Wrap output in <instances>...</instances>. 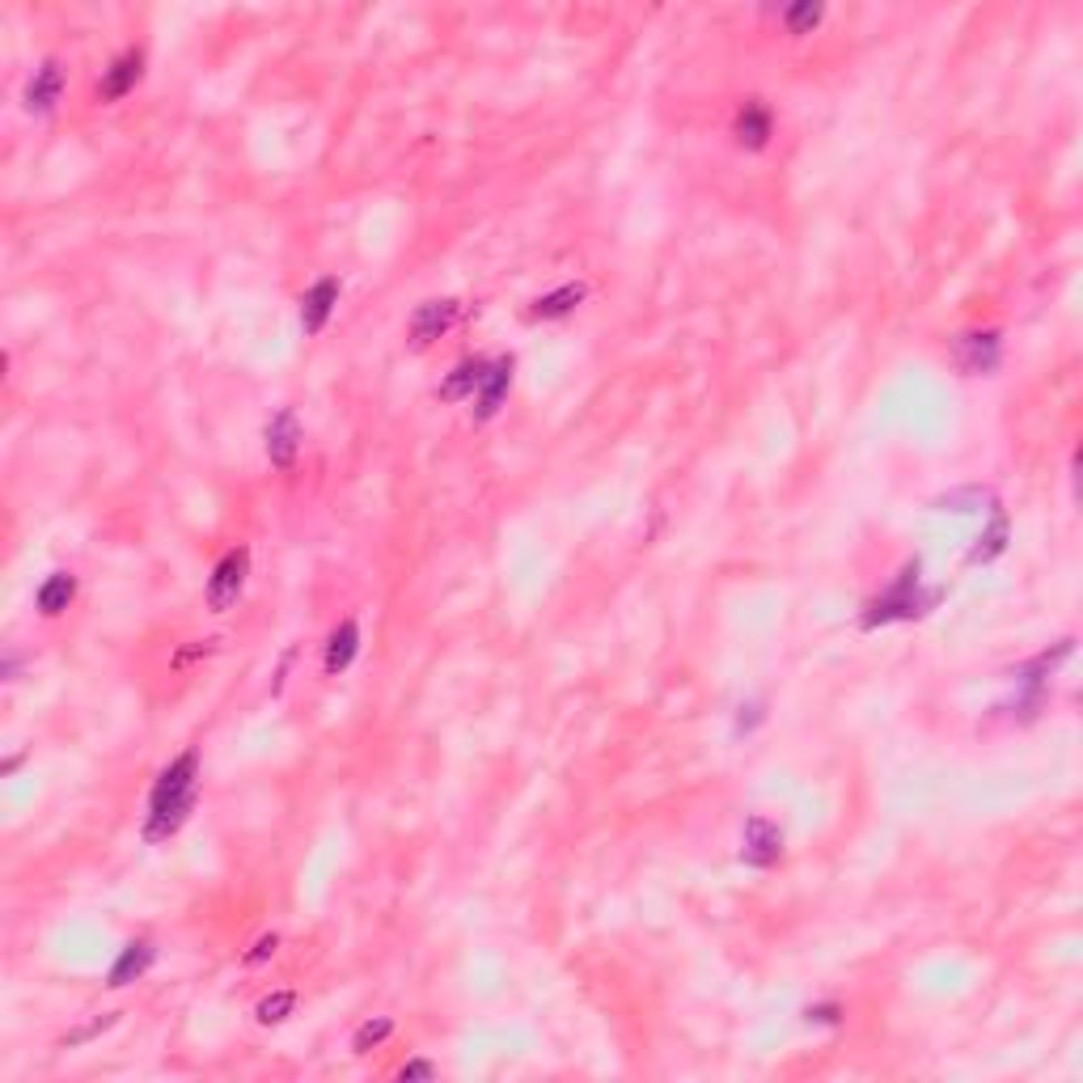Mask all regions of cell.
I'll return each mask as SVG.
<instances>
[{"instance_id":"cell-1","label":"cell","mask_w":1083,"mask_h":1083,"mask_svg":"<svg viewBox=\"0 0 1083 1083\" xmlns=\"http://www.w3.org/2000/svg\"><path fill=\"white\" fill-rule=\"evenodd\" d=\"M199 796V754L187 749L165 766L149 792V813H144V842H165L187 826Z\"/></svg>"},{"instance_id":"cell-2","label":"cell","mask_w":1083,"mask_h":1083,"mask_svg":"<svg viewBox=\"0 0 1083 1083\" xmlns=\"http://www.w3.org/2000/svg\"><path fill=\"white\" fill-rule=\"evenodd\" d=\"M944 597V589H923V563L910 559L889 589L867 602L863 609V631H876V627H889V622H910V618H923L927 609H935V602Z\"/></svg>"},{"instance_id":"cell-3","label":"cell","mask_w":1083,"mask_h":1083,"mask_svg":"<svg viewBox=\"0 0 1083 1083\" xmlns=\"http://www.w3.org/2000/svg\"><path fill=\"white\" fill-rule=\"evenodd\" d=\"M246 575H251V550L246 546H233L221 563L208 575V609L224 614L229 606H237L242 589H246Z\"/></svg>"},{"instance_id":"cell-4","label":"cell","mask_w":1083,"mask_h":1083,"mask_svg":"<svg viewBox=\"0 0 1083 1083\" xmlns=\"http://www.w3.org/2000/svg\"><path fill=\"white\" fill-rule=\"evenodd\" d=\"M741 860H745V867H758V872L775 867L783 860V829L770 817H749L741 829Z\"/></svg>"},{"instance_id":"cell-5","label":"cell","mask_w":1083,"mask_h":1083,"mask_svg":"<svg viewBox=\"0 0 1083 1083\" xmlns=\"http://www.w3.org/2000/svg\"><path fill=\"white\" fill-rule=\"evenodd\" d=\"M263 449H267V462H271L276 470H288V466L296 462V453H301V423H296V415L288 411V407L267 419V428H263Z\"/></svg>"},{"instance_id":"cell-6","label":"cell","mask_w":1083,"mask_h":1083,"mask_svg":"<svg viewBox=\"0 0 1083 1083\" xmlns=\"http://www.w3.org/2000/svg\"><path fill=\"white\" fill-rule=\"evenodd\" d=\"M512 369H516V360H512V356H500V360H491V364H487L482 385H478V398H475V419L478 423L496 419V411L504 407L509 385H512Z\"/></svg>"},{"instance_id":"cell-7","label":"cell","mask_w":1083,"mask_h":1083,"mask_svg":"<svg viewBox=\"0 0 1083 1083\" xmlns=\"http://www.w3.org/2000/svg\"><path fill=\"white\" fill-rule=\"evenodd\" d=\"M144 77V51L140 47H131L124 56H115L110 68L102 72V81H97V97L102 102H119V97H128L136 90V81Z\"/></svg>"},{"instance_id":"cell-8","label":"cell","mask_w":1083,"mask_h":1083,"mask_svg":"<svg viewBox=\"0 0 1083 1083\" xmlns=\"http://www.w3.org/2000/svg\"><path fill=\"white\" fill-rule=\"evenodd\" d=\"M60 97H65V68L56 60H43L26 81V110L31 115H51Z\"/></svg>"},{"instance_id":"cell-9","label":"cell","mask_w":1083,"mask_h":1083,"mask_svg":"<svg viewBox=\"0 0 1083 1083\" xmlns=\"http://www.w3.org/2000/svg\"><path fill=\"white\" fill-rule=\"evenodd\" d=\"M153 956L158 948L149 944V940H131L119 948V956L110 960V969H106V987H128V982H140L144 974H149V965H153Z\"/></svg>"},{"instance_id":"cell-10","label":"cell","mask_w":1083,"mask_h":1083,"mask_svg":"<svg viewBox=\"0 0 1083 1083\" xmlns=\"http://www.w3.org/2000/svg\"><path fill=\"white\" fill-rule=\"evenodd\" d=\"M453 322H457V301H423V305L415 310V318H411L415 348L436 343L441 335H449V326H453Z\"/></svg>"},{"instance_id":"cell-11","label":"cell","mask_w":1083,"mask_h":1083,"mask_svg":"<svg viewBox=\"0 0 1083 1083\" xmlns=\"http://www.w3.org/2000/svg\"><path fill=\"white\" fill-rule=\"evenodd\" d=\"M1003 356V339L999 330H974L960 339V369L965 373H994Z\"/></svg>"},{"instance_id":"cell-12","label":"cell","mask_w":1083,"mask_h":1083,"mask_svg":"<svg viewBox=\"0 0 1083 1083\" xmlns=\"http://www.w3.org/2000/svg\"><path fill=\"white\" fill-rule=\"evenodd\" d=\"M335 305H339V280L326 276V280H318V284L301 296V330L305 335H318L322 326L330 322V314H335Z\"/></svg>"},{"instance_id":"cell-13","label":"cell","mask_w":1083,"mask_h":1083,"mask_svg":"<svg viewBox=\"0 0 1083 1083\" xmlns=\"http://www.w3.org/2000/svg\"><path fill=\"white\" fill-rule=\"evenodd\" d=\"M733 131H736V144H741V149L758 153V149H766V140H770V110H766L758 97H749V102L736 110Z\"/></svg>"},{"instance_id":"cell-14","label":"cell","mask_w":1083,"mask_h":1083,"mask_svg":"<svg viewBox=\"0 0 1083 1083\" xmlns=\"http://www.w3.org/2000/svg\"><path fill=\"white\" fill-rule=\"evenodd\" d=\"M1008 538H1012V525H1008V512L999 509V504H990V525L978 534V542L969 546V563H990V559H999L1003 550H1008Z\"/></svg>"},{"instance_id":"cell-15","label":"cell","mask_w":1083,"mask_h":1083,"mask_svg":"<svg viewBox=\"0 0 1083 1083\" xmlns=\"http://www.w3.org/2000/svg\"><path fill=\"white\" fill-rule=\"evenodd\" d=\"M482 373H487V360H478V356H466V360H457L453 364V373H449L445 382H441V398L445 403H462V398H475L478 385H482Z\"/></svg>"},{"instance_id":"cell-16","label":"cell","mask_w":1083,"mask_h":1083,"mask_svg":"<svg viewBox=\"0 0 1083 1083\" xmlns=\"http://www.w3.org/2000/svg\"><path fill=\"white\" fill-rule=\"evenodd\" d=\"M72 597H77V575L72 572H51L43 584H38L34 606H38V614L56 618V614H65V609L72 606Z\"/></svg>"},{"instance_id":"cell-17","label":"cell","mask_w":1083,"mask_h":1083,"mask_svg":"<svg viewBox=\"0 0 1083 1083\" xmlns=\"http://www.w3.org/2000/svg\"><path fill=\"white\" fill-rule=\"evenodd\" d=\"M356 652H360V627L348 618V622H339V627L330 631V639H326V673L339 677V673L356 661Z\"/></svg>"},{"instance_id":"cell-18","label":"cell","mask_w":1083,"mask_h":1083,"mask_svg":"<svg viewBox=\"0 0 1083 1083\" xmlns=\"http://www.w3.org/2000/svg\"><path fill=\"white\" fill-rule=\"evenodd\" d=\"M584 296H589V288L584 284H563V288H555V292H546V296H538L529 314H534V318H568Z\"/></svg>"},{"instance_id":"cell-19","label":"cell","mask_w":1083,"mask_h":1083,"mask_svg":"<svg viewBox=\"0 0 1083 1083\" xmlns=\"http://www.w3.org/2000/svg\"><path fill=\"white\" fill-rule=\"evenodd\" d=\"M822 18H826V4H817V0H800V4H788V9H783V26H788V34H813L822 26Z\"/></svg>"},{"instance_id":"cell-20","label":"cell","mask_w":1083,"mask_h":1083,"mask_svg":"<svg viewBox=\"0 0 1083 1083\" xmlns=\"http://www.w3.org/2000/svg\"><path fill=\"white\" fill-rule=\"evenodd\" d=\"M982 504H994V496H990L987 487H960V491H948V496L935 500L940 512H974L982 509Z\"/></svg>"},{"instance_id":"cell-21","label":"cell","mask_w":1083,"mask_h":1083,"mask_svg":"<svg viewBox=\"0 0 1083 1083\" xmlns=\"http://www.w3.org/2000/svg\"><path fill=\"white\" fill-rule=\"evenodd\" d=\"M292 1012H296V990H276L255 1008L258 1024H284Z\"/></svg>"},{"instance_id":"cell-22","label":"cell","mask_w":1083,"mask_h":1083,"mask_svg":"<svg viewBox=\"0 0 1083 1083\" xmlns=\"http://www.w3.org/2000/svg\"><path fill=\"white\" fill-rule=\"evenodd\" d=\"M389 1033H394V1020H389V1016L364 1020V1024L356 1028V1037H351V1050H356V1053H369L373 1046H382Z\"/></svg>"},{"instance_id":"cell-23","label":"cell","mask_w":1083,"mask_h":1083,"mask_svg":"<svg viewBox=\"0 0 1083 1083\" xmlns=\"http://www.w3.org/2000/svg\"><path fill=\"white\" fill-rule=\"evenodd\" d=\"M276 948H280V935H276V931H267V935H258V940H255V948L246 953V965H263V960H271V956H276Z\"/></svg>"},{"instance_id":"cell-24","label":"cell","mask_w":1083,"mask_h":1083,"mask_svg":"<svg viewBox=\"0 0 1083 1083\" xmlns=\"http://www.w3.org/2000/svg\"><path fill=\"white\" fill-rule=\"evenodd\" d=\"M398 1080L403 1083H411V1080H436V1067L428 1062V1058H411L403 1071H398Z\"/></svg>"},{"instance_id":"cell-25","label":"cell","mask_w":1083,"mask_h":1083,"mask_svg":"<svg viewBox=\"0 0 1083 1083\" xmlns=\"http://www.w3.org/2000/svg\"><path fill=\"white\" fill-rule=\"evenodd\" d=\"M115 1024V1016H97L94 1024H85V1028H77V1033H68L65 1037V1046H81V1041H90V1037H97L102 1028H110Z\"/></svg>"},{"instance_id":"cell-26","label":"cell","mask_w":1083,"mask_h":1083,"mask_svg":"<svg viewBox=\"0 0 1083 1083\" xmlns=\"http://www.w3.org/2000/svg\"><path fill=\"white\" fill-rule=\"evenodd\" d=\"M758 724H762V702H745L736 715V733H754Z\"/></svg>"},{"instance_id":"cell-27","label":"cell","mask_w":1083,"mask_h":1083,"mask_svg":"<svg viewBox=\"0 0 1083 1083\" xmlns=\"http://www.w3.org/2000/svg\"><path fill=\"white\" fill-rule=\"evenodd\" d=\"M804 1020H808V1024H838V1020H842V1008H838V1003H817V1008L804 1012Z\"/></svg>"}]
</instances>
